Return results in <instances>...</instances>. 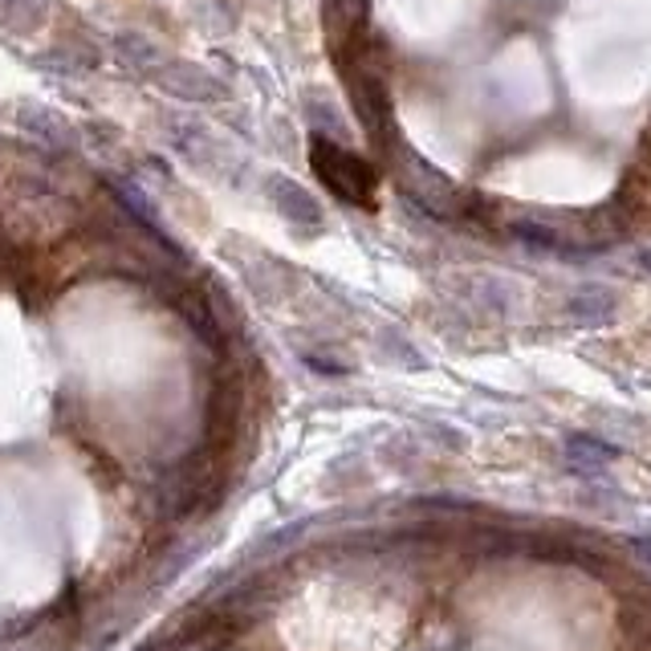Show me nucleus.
<instances>
[{"instance_id":"1","label":"nucleus","mask_w":651,"mask_h":651,"mask_svg":"<svg viewBox=\"0 0 651 651\" xmlns=\"http://www.w3.org/2000/svg\"><path fill=\"white\" fill-rule=\"evenodd\" d=\"M562 456H566V468H570V472L594 481V477H603L606 468L619 460V449H615V444H606V440H599V435L574 432V435H566Z\"/></svg>"},{"instance_id":"2","label":"nucleus","mask_w":651,"mask_h":651,"mask_svg":"<svg viewBox=\"0 0 651 651\" xmlns=\"http://www.w3.org/2000/svg\"><path fill=\"white\" fill-rule=\"evenodd\" d=\"M314 168H318V175L330 180V187H339L346 200H363V192L355 184H367V171L358 168L351 156H342L339 147L314 139Z\"/></svg>"},{"instance_id":"3","label":"nucleus","mask_w":651,"mask_h":651,"mask_svg":"<svg viewBox=\"0 0 651 651\" xmlns=\"http://www.w3.org/2000/svg\"><path fill=\"white\" fill-rule=\"evenodd\" d=\"M615 310H619V302H615V294L603 290V285L578 290V294L570 297V306H566V314H570L578 326H606L615 318Z\"/></svg>"},{"instance_id":"4","label":"nucleus","mask_w":651,"mask_h":651,"mask_svg":"<svg viewBox=\"0 0 651 651\" xmlns=\"http://www.w3.org/2000/svg\"><path fill=\"white\" fill-rule=\"evenodd\" d=\"M513 236H517V241H521L526 248H533V253H558V257H570V261H574V253H570V245L562 241V233L545 229V224L517 220V224H513Z\"/></svg>"},{"instance_id":"5","label":"nucleus","mask_w":651,"mask_h":651,"mask_svg":"<svg viewBox=\"0 0 651 651\" xmlns=\"http://www.w3.org/2000/svg\"><path fill=\"white\" fill-rule=\"evenodd\" d=\"M627 545H631V550H636L639 558H643V562H648V566H651V533H636V538H631V542H627Z\"/></svg>"},{"instance_id":"6","label":"nucleus","mask_w":651,"mask_h":651,"mask_svg":"<svg viewBox=\"0 0 651 651\" xmlns=\"http://www.w3.org/2000/svg\"><path fill=\"white\" fill-rule=\"evenodd\" d=\"M636 261H639V269H643V273H648V278H651V248H639V253H636Z\"/></svg>"}]
</instances>
